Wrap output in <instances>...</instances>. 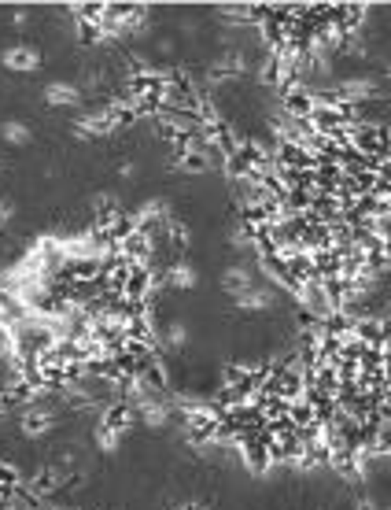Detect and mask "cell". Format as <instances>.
I'll list each match as a JSON object with an SVG mask.
<instances>
[{
    "label": "cell",
    "mask_w": 391,
    "mask_h": 510,
    "mask_svg": "<svg viewBox=\"0 0 391 510\" xmlns=\"http://www.w3.org/2000/svg\"><path fill=\"white\" fill-rule=\"evenodd\" d=\"M170 285H174V289H192V285H196V270L188 263H177L170 270Z\"/></svg>",
    "instance_id": "obj_5"
},
{
    "label": "cell",
    "mask_w": 391,
    "mask_h": 510,
    "mask_svg": "<svg viewBox=\"0 0 391 510\" xmlns=\"http://www.w3.org/2000/svg\"><path fill=\"white\" fill-rule=\"evenodd\" d=\"M167 344H170V348H185V326L181 322L167 326Z\"/></svg>",
    "instance_id": "obj_6"
},
{
    "label": "cell",
    "mask_w": 391,
    "mask_h": 510,
    "mask_svg": "<svg viewBox=\"0 0 391 510\" xmlns=\"http://www.w3.org/2000/svg\"><path fill=\"white\" fill-rule=\"evenodd\" d=\"M44 97H49L52 108H74L81 100V93H78V86H70V81H52V86L44 89Z\"/></svg>",
    "instance_id": "obj_3"
},
{
    "label": "cell",
    "mask_w": 391,
    "mask_h": 510,
    "mask_svg": "<svg viewBox=\"0 0 391 510\" xmlns=\"http://www.w3.org/2000/svg\"><path fill=\"white\" fill-rule=\"evenodd\" d=\"M11 215H15V204H11V200H0V226H8Z\"/></svg>",
    "instance_id": "obj_7"
},
{
    "label": "cell",
    "mask_w": 391,
    "mask_h": 510,
    "mask_svg": "<svg viewBox=\"0 0 391 510\" xmlns=\"http://www.w3.org/2000/svg\"><path fill=\"white\" fill-rule=\"evenodd\" d=\"M38 63H41V56H38V49H30V45H11L4 52L8 70H38Z\"/></svg>",
    "instance_id": "obj_1"
},
{
    "label": "cell",
    "mask_w": 391,
    "mask_h": 510,
    "mask_svg": "<svg viewBox=\"0 0 391 510\" xmlns=\"http://www.w3.org/2000/svg\"><path fill=\"white\" fill-rule=\"evenodd\" d=\"M52 411H44V407H30V411H22V433L26 436H44L52 429Z\"/></svg>",
    "instance_id": "obj_2"
},
{
    "label": "cell",
    "mask_w": 391,
    "mask_h": 510,
    "mask_svg": "<svg viewBox=\"0 0 391 510\" xmlns=\"http://www.w3.org/2000/svg\"><path fill=\"white\" fill-rule=\"evenodd\" d=\"M0 137H4L8 145H26V141H30V126H22V122H4V126H0Z\"/></svg>",
    "instance_id": "obj_4"
},
{
    "label": "cell",
    "mask_w": 391,
    "mask_h": 510,
    "mask_svg": "<svg viewBox=\"0 0 391 510\" xmlns=\"http://www.w3.org/2000/svg\"><path fill=\"white\" fill-rule=\"evenodd\" d=\"M388 78H391V70H388Z\"/></svg>",
    "instance_id": "obj_8"
}]
</instances>
